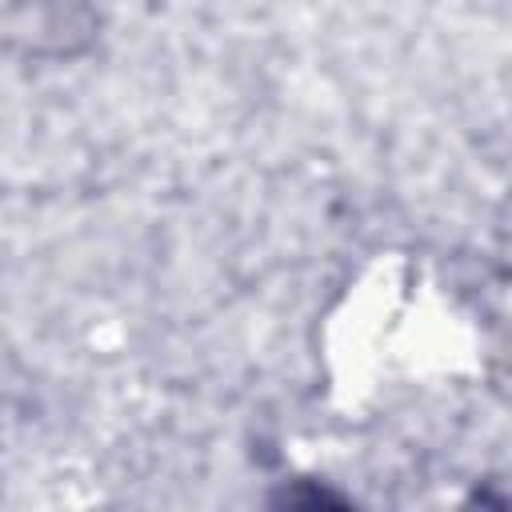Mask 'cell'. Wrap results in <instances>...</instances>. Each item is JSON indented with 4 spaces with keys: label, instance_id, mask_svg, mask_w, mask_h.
Returning a JSON list of instances; mask_svg holds the SVG:
<instances>
[{
    "label": "cell",
    "instance_id": "1",
    "mask_svg": "<svg viewBox=\"0 0 512 512\" xmlns=\"http://www.w3.org/2000/svg\"><path fill=\"white\" fill-rule=\"evenodd\" d=\"M292 512H348V508H336V504H324V496H320V500H308V504H300V508H292Z\"/></svg>",
    "mask_w": 512,
    "mask_h": 512
}]
</instances>
